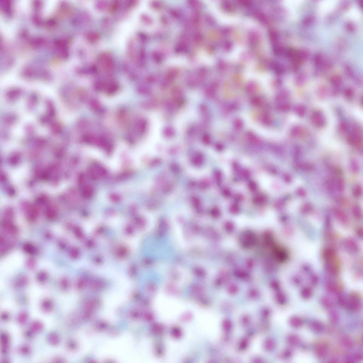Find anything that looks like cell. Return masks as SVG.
Here are the masks:
<instances>
[{"instance_id": "obj_1", "label": "cell", "mask_w": 363, "mask_h": 363, "mask_svg": "<svg viewBox=\"0 0 363 363\" xmlns=\"http://www.w3.org/2000/svg\"><path fill=\"white\" fill-rule=\"evenodd\" d=\"M154 309L160 320L169 324L177 321L186 309L184 303L180 300L165 294L156 297Z\"/></svg>"}, {"instance_id": "obj_2", "label": "cell", "mask_w": 363, "mask_h": 363, "mask_svg": "<svg viewBox=\"0 0 363 363\" xmlns=\"http://www.w3.org/2000/svg\"><path fill=\"white\" fill-rule=\"evenodd\" d=\"M191 324L187 329H195L197 334L205 338L211 339L213 335V317L205 310H195Z\"/></svg>"}, {"instance_id": "obj_3", "label": "cell", "mask_w": 363, "mask_h": 363, "mask_svg": "<svg viewBox=\"0 0 363 363\" xmlns=\"http://www.w3.org/2000/svg\"><path fill=\"white\" fill-rule=\"evenodd\" d=\"M168 346L167 358L168 360H180L184 353L182 345L177 342H171Z\"/></svg>"}, {"instance_id": "obj_4", "label": "cell", "mask_w": 363, "mask_h": 363, "mask_svg": "<svg viewBox=\"0 0 363 363\" xmlns=\"http://www.w3.org/2000/svg\"><path fill=\"white\" fill-rule=\"evenodd\" d=\"M348 142L351 145L356 147H360L362 144V139L357 132L351 133L348 138Z\"/></svg>"}, {"instance_id": "obj_5", "label": "cell", "mask_w": 363, "mask_h": 363, "mask_svg": "<svg viewBox=\"0 0 363 363\" xmlns=\"http://www.w3.org/2000/svg\"><path fill=\"white\" fill-rule=\"evenodd\" d=\"M312 121L315 125L321 127L325 123V120L323 116L320 112H316L312 116Z\"/></svg>"}, {"instance_id": "obj_6", "label": "cell", "mask_w": 363, "mask_h": 363, "mask_svg": "<svg viewBox=\"0 0 363 363\" xmlns=\"http://www.w3.org/2000/svg\"><path fill=\"white\" fill-rule=\"evenodd\" d=\"M348 308L352 311H356L360 307V303L358 297L355 295H351L348 302L347 303Z\"/></svg>"}, {"instance_id": "obj_7", "label": "cell", "mask_w": 363, "mask_h": 363, "mask_svg": "<svg viewBox=\"0 0 363 363\" xmlns=\"http://www.w3.org/2000/svg\"><path fill=\"white\" fill-rule=\"evenodd\" d=\"M1 351L3 354H6L7 352L9 343V338L7 334L5 333L1 334Z\"/></svg>"}, {"instance_id": "obj_8", "label": "cell", "mask_w": 363, "mask_h": 363, "mask_svg": "<svg viewBox=\"0 0 363 363\" xmlns=\"http://www.w3.org/2000/svg\"><path fill=\"white\" fill-rule=\"evenodd\" d=\"M295 168L300 171H310L314 169V165L309 163H298L295 164Z\"/></svg>"}, {"instance_id": "obj_9", "label": "cell", "mask_w": 363, "mask_h": 363, "mask_svg": "<svg viewBox=\"0 0 363 363\" xmlns=\"http://www.w3.org/2000/svg\"><path fill=\"white\" fill-rule=\"evenodd\" d=\"M47 340L50 344L56 346L60 343V339L59 335L56 333L52 332L49 333L47 337Z\"/></svg>"}, {"instance_id": "obj_10", "label": "cell", "mask_w": 363, "mask_h": 363, "mask_svg": "<svg viewBox=\"0 0 363 363\" xmlns=\"http://www.w3.org/2000/svg\"><path fill=\"white\" fill-rule=\"evenodd\" d=\"M41 306L43 311L46 312H50L53 308V303L50 299H47L43 300Z\"/></svg>"}, {"instance_id": "obj_11", "label": "cell", "mask_w": 363, "mask_h": 363, "mask_svg": "<svg viewBox=\"0 0 363 363\" xmlns=\"http://www.w3.org/2000/svg\"><path fill=\"white\" fill-rule=\"evenodd\" d=\"M22 91L20 89H16L12 90L7 93V98L10 101L15 100L21 96Z\"/></svg>"}, {"instance_id": "obj_12", "label": "cell", "mask_w": 363, "mask_h": 363, "mask_svg": "<svg viewBox=\"0 0 363 363\" xmlns=\"http://www.w3.org/2000/svg\"><path fill=\"white\" fill-rule=\"evenodd\" d=\"M316 354L319 357H325L327 353V348L325 345L320 344L316 346L315 348Z\"/></svg>"}, {"instance_id": "obj_13", "label": "cell", "mask_w": 363, "mask_h": 363, "mask_svg": "<svg viewBox=\"0 0 363 363\" xmlns=\"http://www.w3.org/2000/svg\"><path fill=\"white\" fill-rule=\"evenodd\" d=\"M335 189L339 192H342L345 190V182L343 178L339 177L335 180Z\"/></svg>"}, {"instance_id": "obj_14", "label": "cell", "mask_w": 363, "mask_h": 363, "mask_svg": "<svg viewBox=\"0 0 363 363\" xmlns=\"http://www.w3.org/2000/svg\"><path fill=\"white\" fill-rule=\"evenodd\" d=\"M329 318L331 323L335 324L338 323L340 320V317L339 315L337 312L335 311H332L329 313Z\"/></svg>"}, {"instance_id": "obj_15", "label": "cell", "mask_w": 363, "mask_h": 363, "mask_svg": "<svg viewBox=\"0 0 363 363\" xmlns=\"http://www.w3.org/2000/svg\"><path fill=\"white\" fill-rule=\"evenodd\" d=\"M334 214L337 218L343 220H346L347 219V215L344 211L341 209L339 208H335L334 209Z\"/></svg>"}, {"instance_id": "obj_16", "label": "cell", "mask_w": 363, "mask_h": 363, "mask_svg": "<svg viewBox=\"0 0 363 363\" xmlns=\"http://www.w3.org/2000/svg\"><path fill=\"white\" fill-rule=\"evenodd\" d=\"M43 328V324L39 321H35L31 324V329L32 331L33 332H40L42 330Z\"/></svg>"}, {"instance_id": "obj_17", "label": "cell", "mask_w": 363, "mask_h": 363, "mask_svg": "<svg viewBox=\"0 0 363 363\" xmlns=\"http://www.w3.org/2000/svg\"><path fill=\"white\" fill-rule=\"evenodd\" d=\"M342 343L344 346L348 348H351L354 346V343L351 338L348 336H344L342 339Z\"/></svg>"}, {"instance_id": "obj_18", "label": "cell", "mask_w": 363, "mask_h": 363, "mask_svg": "<svg viewBox=\"0 0 363 363\" xmlns=\"http://www.w3.org/2000/svg\"><path fill=\"white\" fill-rule=\"evenodd\" d=\"M311 327L313 330L316 332H322L324 329L323 324L317 321L313 322L311 324Z\"/></svg>"}, {"instance_id": "obj_19", "label": "cell", "mask_w": 363, "mask_h": 363, "mask_svg": "<svg viewBox=\"0 0 363 363\" xmlns=\"http://www.w3.org/2000/svg\"><path fill=\"white\" fill-rule=\"evenodd\" d=\"M353 195L356 197H360L362 194V188L360 184H356L353 188Z\"/></svg>"}, {"instance_id": "obj_20", "label": "cell", "mask_w": 363, "mask_h": 363, "mask_svg": "<svg viewBox=\"0 0 363 363\" xmlns=\"http://www.w3.org/2000/svg\"><path fill=\"white\" fill-rule=\"evenodd\" d=\"M352 171L354 173H357L359 171L360 165L357 161L354 159L351 160L350 163Z\"/></svg>"}, {"instance_id": "obj_21", "label": "cell", "mask_w": 363, "mask_h": 363, "mask_svg": "<svg viewBox=\"0 0 363 363\" xmlns=\"http://www.w3.org/2000/svg\"><path fill=\"white\" fill-rule=\"evenodd\" d=\"M353 213L354 216L357 218H360L362 216V211L361 208L359 205H355L353 206Z\"/></svg>"}, {"instance_id": "obj_22", "label": "cell", "mask_w": 363, "mask_h": 363, "mask_svg": "<svg viewBox=\"0 0 363 363\" xmlns=\"http://www.w3.org/2000/svg\"><path fill=\"white\" fill-rule=\"evenodd\" d=\"M290 322L292 325L295 327L301 326L303 324L301 319L300 318L297 317L292 318L290 319Z\"/></svg>"}, {"instance_id": "obj_23", "label": "cell", "mask_w": 363, "mask_h": 363, "mask_svg": "<svg viewBox=\"0 0 363 363\" xmlns=\"http://www.w3.org/2000/svg\"><path fill=\"white\" fill-rule=\"evenodd\" d=\"M322 304L327 308L331 307L333 305V301L328 297L324 296L322 300Z\"/></svg>"}, {"instance_id": "obj_24", "label": "cell", "mask_w": 363, "mask_h": 363, "mask_svg": "<svg viewBox=\"0 0 363 363\" xmlns=\"http://www.w3.org/2000/svg\"><path fill=\"white\" fill-rule=\"evenodd\" d=\"M28 319V314L25 312H23L19 314L17 321L19 324H25Z\"/></svg>"}, {"instance_id": "obj_25", "label": "cell", "mask_w": 363, "mask_h": 363, "mask_svg": "<svg viewBox=\"0 0 363 363\" xmlns=\"http://www.w3.org/2000/svg\"><path fill=\"white\" fill-rule=\"evenodd\" d=\"M312 205L309 203H306L302 206L301 210L302 213H310L312 210Z\"/></svg>"}, {"instance_id": "obj_26", "label": "cell", "mask_w": 363, "mask_h": 363, "mask_svg": "<svg viewBox=\"0 0 363 363\" xmlns=\"http://www.w3.org/2000/svg\"><path fill=\"white\" fill-rule=\"evenodd\" d=\"M335 201L337 203L342 205L346 204L348 202V199L346 197L342 196L335 197Z\"/></svg>"}, {"instance_id": "obj_27", "label": "cell", "mask_w": 363, "mask_h": 363, "mask_svg": "<svg viewBox=\"0 0 363 363\" xmlns=\"http://www.w3.org/2000/svg\"><path fill=\"white\" fill-rule=\"evenodd\" d=\"M335 180L333 179H330L328 181L327 183V187L328 188V190L331 192H333L335 189Z\"/></svg>"}, {"instance_id": "obj_28", "label": "cell", "mask_w": 363, "mask_h": 363, "mask_svg": "<svg viewBox=\"0 0 363 363\" xmlns=\"http://www.w3.org/2000/svg\"><path fill=\"white\" fill-rule=\"evenodd\" d=\"M289 341L290 344L292 345H296L299 343V339L297 335H292L289 337Z\"/></svg>"}, {"instance_id": "obj_29", "label": "cell", "mask_w": 363, "mask_h": 363, "mask_svg": "<svg viewBox=\"0 0 363 363\" xmlns=\"http://www.w3.org/2000/svg\"><path fill=\"white\" fill-rule=\"evenodd\" d=\"M301 150L299 147L297 146L294 150L293 156L294 158L296 160L299 159L301 157Z\"/></svg>"}, {"instance_id": "obj_30", "label": "cell", "mask_w": 363, "mask_h": 363, "mask_svg": "<svg viewBox=\"0 0 363 363\" xmlns=\"http://www.w3.org/2000/svg\"><path fill=\"white\" fill-rule=\"evenodd\" d=\"M312 292L310 288H306L303 290L302 292L301 295L303 298L308 299L311 296Z\"/></svg>"}, {"instance_id": "obj_31", "label": "cell", "mask_w": 363, "mask_h": 363, "mask_svg": "<svg viewBox=\"0 0 363 363\" xmlns=\"http://www.w3.org/2000/svg\"><path fill=\"white\" fill-rule=\"evenodd\" d=\"M20 351L22 354L24 355H27L30 354V348L29 346L26 345H24L20 348Z\"/></svg>"}, {"instance_id": "obj_32", "label": "cell", "mask_w": 363, "mask_h": 363, "mask_svg": "<svg viewBox=\"0 0 363 363\" xmlns=\"http://www.w3.org/2000/svg\"><path fill=\"white\" fill-rule=\"evenodd\" d=\"M296 193L297 195L301 197H306L307 195L306 190L303 188H298L297 189Z\"/></svg>"}, {"instance_id": "obj_33", "label": "cell", "mask_w": 363, "mask_h": 363, "mask_svg": "<svg viewBox=\"0 0 363 363\" xmlns=\"http://www.w3.org/2000/svg\"><path fill=\"white\" fill-rule=\"evenodd\" d=\"M296 112L297 114L301 116L304 115L305 112V109L304 107H302V106H298L296 107Z\"/></svg>"}, {"instance_id": "obj_34", "label": "cell", "mask_w": 363, "mask_h": 363, "mask_svg": "<svg viewBox=\"0 0 363 363\" xmlns=\"http://www.w3.org/2000/svg\"><path fill=\"white\" fill-rule=\"evenodd\" d=\"M67 348L70 350H73L76 348V344L71 340H69L67 343Z\"/></svg>"}, {"instance_id": "obj_35", "label": "cell", "mask_w": 363, "mask_h": 363, "mask_svg": "<svg viewBox=\"0 0 363 363\" xmlns=\"http://www.w3.org/2000/svg\"><path fill=\"white\" fill-rule=\"evenodd\" d=\"M338 301L340 304L343 306L346 305L347 303L346 299L344 296H342V295H340L339 296H338Z\"/></svg>"}, {"instance_id": "obj_36", "label": "cell", "mask_w": 363, "mask_h": 363, "mask_svg": "<svg viewBox=\"0 0 363 363\" xmlns=\"http://www.w3.org/2000/svg\"><path fill=\"white\" fill-rule=\"evenodd\" d=\"M1 319L3 320L6 321L8 320L9 316L8 314L6 312H3L1 316Z\"/></svg>"}, {"instance_id": "obj_37", "label": "cell", "mask_w": 363, "mask_h": 363, "mask_svg": "<svg viewBox=\"0 0 363 363\" xmlns=\"http://www.w3.org/2000/svg\"><path fill=\"white\" fill-rule=\"evenodd\" d=\"M355 359L357 361H360L362 360V355L360 354H357L355 355Z\"/></svg>"}, {"instance_id": "obj_38", "label": "cell", "mask_w": 363, "mask_h": 363, "mask_svg": "<svg viewBox=\"0 0 363 363\" xmlns=\"http://www.w3.org/2000/svg\"><path fill=\"white\" fill-rule=\"evenodd\" d=\"M25 335L27 338H30V337L32 336V332L31 331H27L25 332Z\"/></svg>"}]
</instances>
